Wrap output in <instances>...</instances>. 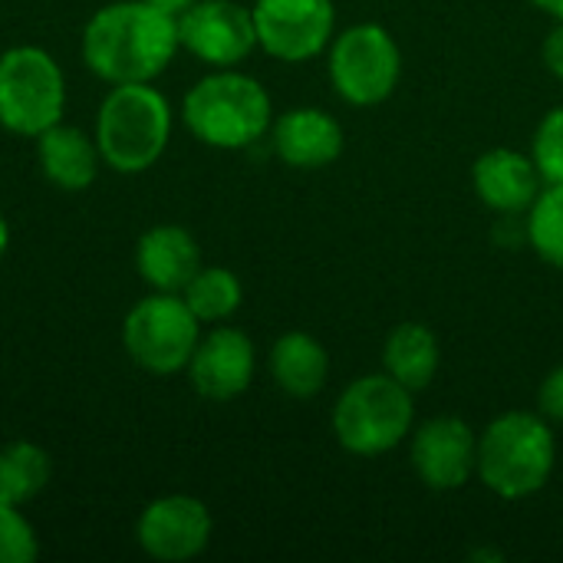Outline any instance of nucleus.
Masks as SVG:
<instances>
[{"mask_svg":"<svg viewBox=\"0 0 563 563\" xmlns=\"http://www.w3.org/2000/svg\"><path fill=\"white\" fill-rule=\"evenodd\" d=\"M36 162L49 185L63 191H82L99 175V145L82 129L56 122L43 135H36Z\"/></svg>","mask_w":563,"mask_h":563,"instance_id":"obj_17","label":"nucleus"},{"mask_svg":"<svg viewBox=\"0 0 563 563\" xmlns=\"http://www.w3.org/2000/svg\"><path fill=\"white\" fill-rule=\"evenodd\" d=\"M538 406H541V416H544V419L561 422L563 426V366L551 369V373H548V379L541 383Z\"/></svg>","mask_w":563,"mask_h":563,"instance_id":"obj_25","label":"nucleus"},{"mask_svg":"<svg viewBox=\"0 0 563 563\" xmlns=\"http://www.w3.org/2000/svg\"><path fill=\"white\" fill-rule=\"evenodd\" d=\"M541 56H544V66L563 79V20L554 23V30L548 33V40H544V46H541Z\"/></svg>","mask_w":563,"mask_h":563,"instance_id":"obj_26","label":"nucleus"},{"mask_svg":"<svg viewBox=\"0 0 563 563\" xmlns=\"http://www.w3.org/2000/svg\"><path fill=\"white\" fill-rule=\"evenodd\" d=\"M135 267L152 290L181 294L201 271L198 241L178 224H155L135 244Z\"/></svg>","mask_w":563,"mask_h":563,"instance_id":"obj_16","label":"nucleus"},{"mask_svg":"<svg viewBox=\"0 0 563 563\" xmlns=\"http://www.w3.org/2000/svg\"><path fill=\"white\" fill-rule=\"evenodd\" d=\"M53 475L49 452L36 442H10L0 449V505H26L33 501Z\"/></svg>","mask_w":563,"mask_h":563,"instance_id":"obj_20","label":"nucleus"},{"mask_svg":"<svg viewBox=\"0 0 563 563\" xmlns=\"http://www.w3.org/2000/svg\"><path fill=\"white\" fill-rule=\"evenodd\" d=\"M181 46L214 69H231L257 46L254 13L234 0H198L178 16Z\"/></svg>","mask_w":563,"mask_h":563,"instance_id":"obj_10","label":"nucleus"},{"mask_svg":"<svg viewBox=\"0 0 563 563\" xmlns=\"http://www.w3.org/2000/svg\"><path fill=\"white\" fill-rule=\"evenodd\" d=\"M257 46L284 63H303L333 40V0H257L251 7Z\"/></svg>","mask_w":563,"mask_h":563,"instance_id":"obj_9","label":"nucleus"},{"mask_svg":"<svg viewBox=\"0 0 563 563\" xmlns=\"http://www.w3.org/2000/svg\"><path fill=\"white\" fill-rule=\"evenodd\" d=\"M402 76V53L379 23H356L330 40V79L350 106L386 102Z\"/></svg>","mask_w":563,"mask_h":563,"instance_id":"obj_8","label":"nucleus"},{"mask_svg":"<svg viewBox=\"0 0 563 563\" xmlns=\"http://www.w3.org/2000/svg\"><path fill=\"white\" fill-rule=\"evenodd\" d=\"M201 340V320L191 313L181 294H148L122 320V346L135 366L155 376L188 369V360Z\"/></svg>","mask_w":563,"mask_h":563,"instance_id":"obj_7","label":"nucleus"},{"mask_svg":"<svg viewBox=\"0 0 563 563\" xmlns=\"http://www.w3.org/2000/svg\"><path fill=\"white\" fill-rule=\"evenodd\" d=\"M439 360H442L439 340L426 323H399L386 336V350H383L386 373L396 383H402L409 393H419L435 379Z\"/></svg>","mask_w":563,"mask_h":563,"instance_id":"obj_19","label":"nucleus"},{"mask_svg":"<svg viewBox=\"0 0 563 563\" xmlns=\"http://www.w3.org/2000/svg\"><path fill=\"white\" fill-rule=\"evenodd\" d=\"M66 109V76L40 46H10L0 56V125L13 135L36 139Z\"/></svg>","mask_w":563,"mask_h":563,"instance_id":"obj_6","label":"nucleus"},{"mask_svg":"<svg viewBox=\"0 0 563 563\" xmlns=\"http://www.w3.org/2000/svg\"><path fill=\"white\" fill-rule=\"evenodd\" d=\"M96 145L119 175L152 168L172 139V106L152 82L112 86L96 112Z\"/></svg>","mask_w":563,"mask_h":563,"instance_id":"obj_3","label":"nucleus"},{"mask_svg":"<svg viewBox=\"0 0 563 563\" xmlns=\"http://www.w3.org/2000/svg\"><path fill=\"white\" fill-rule=\"evenodd\" d=\"M148 3H155L158 10H165V13H172V16H181L191 3H198V0H148Z\"/></svg>","mask_w":563,"mask_h":563,"instance_id":"obj_27","label":"nucleus"},{"mask_svg":"<svg viewBox=\"0 0 563 563\" xmlns=\"http://www.w3.org/2000/svg\"><path fill=\"white\" fill-rule=\"evenodd\" d=\"M416 406L412 393L386 376H360L350 383L333 406L336 442L360 459L386 455L412 432Z\"/></svg>","mask_w":563,"mask_h":563,"instance_id":"obj_5","label":"nucleus"},{"mask_svg":"<svg viewBox=\"0 0 563 563\" xmlns=\"http://www.w3.org/2000/svg\"><path fill=\"white\" fill-rule=\"evenodd\" d=\"M271 376L294 399H313L330 376V356L310 333H284L271 346Z\"/></svg>","mask_w":563,"mask_h":563,"instance_id":"obj_18","label":"nucleus"},{"mask_svg":"<svg viewBox=\"0 0 563 563\" xmlns=\"http://www.w3.org/2000/svg\"><path fill=\"white\" fill-rule=\"evenodd\" d=\"M185 303L201 323H221L241 307V280L228 267H201L181 290Z\"/></svg>","mask_w":563,"mask_h":563,"instance_id":"obj_21","label":"nucleus"},{"mask_svg":"<svg viewBox=\"0 0 563 563\" xmlns=\"http://www.w3.org/2000/svg\"><path fill=\"white\" fill-rule=\"evenodd\" d=\"M472 185L482 205L498 214H521L534 205L544 178L531 155L515 148H492L472 168Z\"/></svg>","mask_w":563,"mask_h":563,"instance_id":"obj_15","label":"nucleus"},{"mask_svg":"<svg viewBox=\"0 0 563 563\" xmlns=\"http://www.w3.org/2000/svg\"><path fill=\"white\" fill-rule=\"evenodd\" d=\"M528 244L541 261L563 271V185H544L528 208Z\"/></svg>","mask_w":563,"mask_h":563,"instance_id":"obj_22","label":"nucleus"},{"mask_svg":"<svg viewBox=\"0 0 563 563\" xmlns=\"http://www.w3.org/2000/svg\"><path fill=\"white\" fill-rule=\"evenodd\" d=\"M188 132L211 148H251L274 125V109L267 89L247 76L231 69H214L198 79L181 106Z\"/></svg>","mask_w":563,"mask_h":563,"instance_id":"obj_2","label":"nucleus"},{"mask_svg":"<svg viewBox=\"0 0 563 563\" xmlns=\"http://www.w3.org/2000/svg\"><path fill=\"white\" fill-rule=\"evenodd\" d=\"M7 244H10V228H7V218L0 214V261L7 254Z\"/></svg>","mask_w":563,"mask_h":563,"instance_id":"obj_29","label":"nucleus"},{"mask_svg":"<svg viewBox=\"0 0 563 563\" xmlns=\"http://www.w3.org/2000/svg\"><path fill=\"white\" fill-rule=\"evenodd\" d=\"M178 46V16L148 0L106 3L82 26V59L109 86L158 79Z\"/></svg>","mask_w":563,"mask_h":563,"instance_id":"obj_1","label":"nucleus"},{"mask_svg":"<svg viewBox=\"0 0 563 563\" xmlns=\"http://www.w3.org/2000/svg\"><path fill=\"white\" fill-rule=\"evenodd\" d=\"M254 366H257V356H254L251 336L234 327H218L198 340L188 360V376L198 396L211 402H228V399H238L251 386Z\"/></svg>","mask_w":563,"mask_h":563,"instance_id":"obj_13","label":"nucleus"},{"mask_svg":"<svg viewBox=\"0 0 563 563\" xmlns=\"http://www.w3.org/2000/svg\"><path fill=\"white\" fill-rule=\"evenodd\" d=\"M274 152L280 162H287L290 168H303V172H317L333 165L343 155V129L333 115H327L323 109L313 106H300L284 112L274 125Z\"/></svg>","mask_w":563,"mask_h":563,"instance_id":"obj_14","label":"nucleus"},{"mask_svg":"<svg viewBox=\"0 0 563 563\" xmlns=\"http://www.w3.org/2000/svg\"><path fill=\"white\" fill-rule=\"evenodd\" d=\"M139 548L165 563L198 558L211 541V511L191 495H165L145 505L135 525Z\"/></svg>","mask_w":563,"mask_h":563,"instance_id":"obj_12","label":"nucleus"},{"mask_svg":"<svg viewBox=\"0 0 563 563\" xmlns=\"http://www.w3.org/2000/svg\"><path fill=\"white\" fill-rule=\"evenodd\" d=\"M531 158L544 185H563V106L551 109L531 142Z\"/></svg>","mask_w":563,"mask_h":563,"instance_id":"obj_23","label":"nucleus"},{"mask_svg":"<svg viewBox=\"0 0 563 563\" xmlns=\"http://www.w3.org/2000/svg\"><path fill=\"white\" fill-rule=\"evenodd\" d=\"M538 10H544V13H551L554 20H563V0H531Z\"/></svg>","mask_w":563,"mask_h":563,"instance_id":"obj_28","label":"nucleus"},{"mask_svg":"<svg viewBox=\"0 0 563 563\" xmlns=\"http://www.w3.org/2000/svg\"><path fill=\"white\" fill-rule=\"evenodd\" d=\"M36 558L40 541L30 521L13 505H0V563H33Z\"/></svg>","mask_w":563,"mask_h":563,"instance_id":"obj_24","label":"nucleus"},{"mask_svg":"<svg viewBox=\"0 0 563 563\" xmlns=\"http://www.w3.org/2000/svg\"><path fill=\"white\" fill-rule=\"evenodd\" d=\"M409 459L426 488L459 492L478 468V435L459 416H435L416 429Z\"/></svg>","mask_w":563,"mask_h":563,"instance_id":"obj_11","label":"nucleus"},{"mask_svg":"<svg viewBox=\"0 0 563 563\" xmlns=\"http://www.w3.org/2000/svg\"><path fill=\"white\" fill-rule=\"evenodd\" d=\"M558 439L538 412H505L478 439L475 475L508 501L538 495L554 475Z\"/></svg>","mask_w":563,"mask_h":563,"instance_id":"obj_4","label":"nucleus"}]
</instances>
